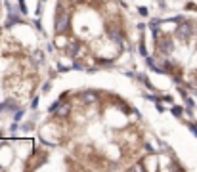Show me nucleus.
<instances>
[{
  "label": "nucleus",
  "mask_w": 197,
  "mask_h": 172,
  "mask_svg": "<svg viewBox=\"0 0 197 172\" xmlns=\"http://www.w3.org/2000/svg\"><path fill=\"white\" fill-rule=\"evenodd\" d=\"M69 111H71V105L69 103H65V105H59V107H58V117L59 119H65L67 117V115H69Z\"/></svg>",
  "instance_id": "8"
},
{
  "label": "nucleus",
  "mask_w": 197,
  "mask_h": 172,
  "mask_svg": "<svg viewBox=\"0 0 197 172\" xmlns=\"http://www.w3.org/2000/svg\"><path fill=\"white\" fill-rule=\"evenodd\" d=\"M17 2H19V12H21V14L25 15L27 12H29V10H27V4H25V0H17Z\"/></svg>",
  "instance_id": "11"
},
{
  "label": "nucleus",
  "mask_w": 197,
  "mask_h": 172,
  "mask_svg": "<svg viewBox=\"0 0 197 172\" xmlns=\"http://www.w3.org/2000/svg\"><path fill=\"white\" fill-rule=\"evenodd\" d=\"M56 33L58 35H63V33L69 29V15H67V12H63L61 8H58V14H56Z\"/></svg>",
  "instance_id": "1"
},
{
  "label": "nucleus",
  "mask_w": 197,
  "mask_h": 172,
  "mask_svg": "<svg viewBox=\"0 0 197 172\" xmlns=\"http://www.w3.org/2000/svg\"><path fill=\"white\" fill-rule=\"evenodd\" d=\"M79 100L82 101V103L90 105V103H96V101L100 100V96H98L96 92H92V90H86V92H80V94H79Z\"/></svg>",
  "instance_id": "3"
},
{
  "label": "nucleus",
  "mask_w": 197,
  "mask_h": 172,
  "mask_svg": "<svg viewBox=\"0 0 197 172\" xmlns=\"http://www.w3.org/2000/svg\"><path fill=\"white\" fill-rule=\"evenodd\" d=\"M2 109H4V103H0V111H2Z\"/></svg>",
  "instance_id": "17"
},
{
  "label": "nucleus",
  "mask_w": 197,
  "mask_h": 172,
  "mask_svg": "<svg viewBox=\"0 0 197 172\" xmlns=\"http://www.w3.org/2000/svg\"><path fill=\"white\" fill-rule=\"evenodd\" d=\"M107 35H109L111 40H115V42H121V40H123V35H121V31L115 25H111L109 29H107Z\"/></svg>",
  "instance_id": "5"
},
{
  "label": "nucleus",
  "mask_w": 197,
  "mask_h": 172,
  "mask_svg": "<svg viewBox=\"0 0 197 172\" xmlns=\"http://www.w3.org/2000/svg\"><path fill=\"white\" fill-rule=\"evenodd\" d=\"M155 44H157V48L163 54H172V52H174V42H172V38H168V36H163V38L155 40Z\"/></svg>",
  "instance_id": "2"
},
{
  "label": "nucleus",
  "mask_w": 197,
  "mask_h": 172,
  "mask_svg": "<svg viewBox=\"0 0 197 172\" xmlns=\"http://www.w3.org/2000/svg\"><path fill=\"white\" fill-rule=\"evenodd\" d=\"M37 107H38V98L35 96V98H33V101H31V109H37Z\"/></svg>",
  "instance_id": "13"
},
{
  "label": "nucleus",
  "mask_w": 197,
  "mask_h": 172,
  "mask_svg": "<svg viewBox=\"0 0 197 172\" xmlns=\"http://www.w3.org/2000/svg\"><path fill=\"white\" fill-rule=\"evenodd\" d=\"M149 29H151V33H153L155 40H157V35H159V21H157V19H155V21H151V23H149Z\"/></svg>",
  "instance_id": "9"
},
{
  "label": "nucleus",
  "mask_w": 197,
  "mask_h": 172,
  "mask_svg": "<svg viewBox=\"0 0 197 172\" xmlns=\"http://www.w3.org/2000/svg\"><path fill=\"white\" fill-rule=\"evenodd\" d=\"M138 12H140V14H142V15H147V8H138Z\"/></svg>",
  "instance_id": "15"
},
{
  "label": "nucleus",
  "mask_w": 197,
  "mask_h": 172,
  "mask_svg": "<svg viewBox=\"0 0 197 172\" xmlns=\"http://www.w3.org/2000/svg\"><path fill=\"white\" fill-rule=\"evenodd\" d=\"M191 35V23L184 21L182 25H178V31H176V36H178L180 40H188V36Z\"/></svg>",
  "instance_id": "4"
},
{
  "label": "nucleus",
  "mask_w": 197,
  "mask_h": 172,
  "mask_svg": "<svg viewBox=\"0 0 197 172\" xmlns=\"http://www.w3.org/2000/svg\"><path fill=\"white\" fill-rule=\"evenodd\" d=\"M79 48H80V42L73 40V42H71L69 46L65 48V54H67V56H71V57H75V56H77V52H79Z\"/></svg>",
  "instance_id": "7"
},
{
  "label": "nucleus",
  "mask_w": 197,
  "mask_h": 172,
  "mask_svg": "<svg viewBox=\"0 0 197 172\" xmlns=\"http://www.w3.org/2000/svg\"><path fill=\"white\" fill-rule=\"evenodd\" d=\"M21 117H23V109H19V111L15 113V117H14V119H15V121H19V119H21Z\"/></svg>",
  "instance_id": "14"
},
{
  "label": "nucleus",
  "mask_w": 197,
  "mask_h": 172,
  "mask_svg": "<svg viewBox=\"0 0 197 172\" xmlns=\"http://www.w3.org/2000/svg\"><path fill=\"white\" fill-rule=\"evenodd\" d=\"M6 6H8V15H10V17H8V21L4 23V25H6V27H12V25H14V23H21V19H19V15H14V12H12L10 4H6Z\"/></svg>",
  "instance_id": "6"
},
{
  "label": "nucleus",
  "mask_w": 197,
  "mask_h": 172,
  "mask_svg": "<svg viewBox=\"0 0 197 172\" xmlns=\"http://www.w3.org/2000/svg\"><path fill=\"white\" fill-rule=\"evenodd\" d=\"M140 54H142L144 57H147V48H146V42H144V36H142V40H140Z\"/></svg>",
  "instance_id": "10"
},
{
  "label": "nucleus",
  "mask_w": 197,
  "mask_h": 172,
  "mask_svg": "<svg viewBox=\"0 0 197 172\" xmlns=\"http://www.w3.org/2000/svg\"><path fill=\"white\" fill-rule=\"evenodd\" d=\"M190 130H191V132H193L195 136H197V126H195V124H190Z\"/></svg>",
  "instance_id": "16"
},
{
  "label": "nucleus",
  "mask_w": 197,
  "mask_h": 172,
  "mask_svg": "<svg viewBox=\"0 0 197 172\" xmlns=\"http://www.w3.org/2000/svg\"><path fill=\"white\" fill-rule=\"evenodd\" d=\"M182 111H184V109L180 107V105H174V107H172V115H176V117H180V115H182Z\"/></svg>",
  "instance_id": "12"
}]
</instances>
